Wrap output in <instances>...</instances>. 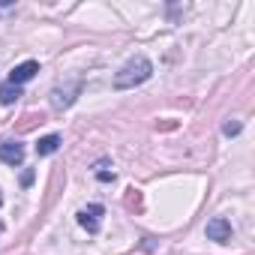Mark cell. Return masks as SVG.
I'll return each mask as SVG.
<instances>
[{"label":"cell","instance_id":"cell-1","mask_svg":"<svg viewBox=\"0 0 255 255\" xmlns=\"http://www.w3.org/2000/svg\"><path fill=\"white\" fill-rule=\"evenodd\" d=\"M150 75H153V63L144 54H135V57H129L117 69V75H114L111 84H114V90H132V87L144 84Z\"/></svg>","mask_w":255,"mask_h":255},{"label":"cell","instance_id":"cell-2","mask_svg":"<svg viewBox=\"0 0 255 255\" xmlns=\"http://www.w3.org/2000/svg\"><path fill=\"white\" fill-rule=\"evenodd\" d=\"M102 213H105L102 204H87V207L78 210V225H81L87 234H96V231L102 228Z\"/></svg>","mask_w":255,"mask_h":255},{"label":"cell","instance_id":"cell-3","mask_svg":"<svg viewBox=\"0 0 255 255\" xmlns=\"http://www.w3.org/2000/svg\"><path fill=\"white\" fill-rule=\"evenodd\" d=\"M36 72H39V63H36V60H24V63H18V66L9 72V78H6V81H9V84H15V87H24Z\"/></svg>","mask_w":255,"mask_h":255},{"label":"cell","instance_id":"cell-4","mask_svg":"<svg viewBox=\"0 0 255 255\" xmlns=\"http://www.w3.org/2000/svg\"><path fill=\"white\" fill-rule=\"evenodd\" d=\"M0 162H6V165H21L24 162V144L21 141H3L0 144Z\"/></svg>","mask_w":255,"mask_h":255},{"label":"cell","instance_id":"cell-5","mask_svg":"<svg viewBox=\"0 0 255 255\" xmlns=\"http://www.w3.org/2000/svg\"><path fill=\"white\" fill-rule=\"evenodd\" d=\"M207 237L216 240V243H228V240H231V222H228L225 216L210 219V222H207Z\"/></svg>","mask_w":255,"mask_h":255},{"label":"cell","instance_id":"cell-6","mask_svg":"<svg viewBox=\"0 0 255 255\" xmlns=\"http://www.w3.org/2000/svg\"><path fill=\"white\" fill-rule=\"evenodd\" d=\"M78 93H81V81H75L69 90H60V87H54V90H51V105H54L57 111H60V108H69V105L75 102V96H78Z\"/></svg>","mask_w":255,"mask_h":255},{"label":"cell","instance_id":"cell-7","mask_svg":"<svg viewBox=\"0 0 255 255\" xmlns=\"http://www.w3.org/2000/svg\"><path fill=\"white\" fill-rule=\"evenodd\" d=\"M57 147H60V135H45L36 141V156H51L57 153Z\"/></svg>","mask_w":255,"mask_h":255},{"label":"cell","instance_id":"cell-8","mask_svg":"<svg viewBox=\"0 0 255 255\" xmlns=\"http://www.w3.org/2000/svg\"><path fill=\"white\" fill-rule=\"evenodd\" d=\"M18 96H21V87H15L9 81L0 84V105H12V102H18Z\"/></svg>","mask_w":255,"mask_h":255},{"label":"cell","instance_id":"cell-9","mask_svg":"<svg viewBox=\"0 0 255 255\" xmlns=\"http://www.w3.org/2000/svg\"><path fill=\"white\" fill-rule=\"evenodd\" d=\"M222 132H225V135H237V132H240V123H225Z\"/></svg>","mask_w":255,"mask_h":255},{"label":"cell","instance_id":"cell-10","mask_svg":"<svg viewBox=\"0 0 255 255\" xmlns=\"http://www.w3.org/2000/svg\"><path fill=\"white\" fill-rule=\"evenodd\" d=\"M96 177L108 183V180H114V171H102V168H96Z\"/></svg>","mask_w":255,"mask_h":255},{"label":"cell","instance_id":"cell-11","mask_svg":"<svg viewBox=\"0 0 255 255\" xmlns=\"http://www.w3.org/2000/svg\"><path fill=\"white\" fill-rule=\"evenodd\" d=\"M0 207H3V192H0Z\"/></svg>","mask_w":255,"mask_h":255}]
</instances>
